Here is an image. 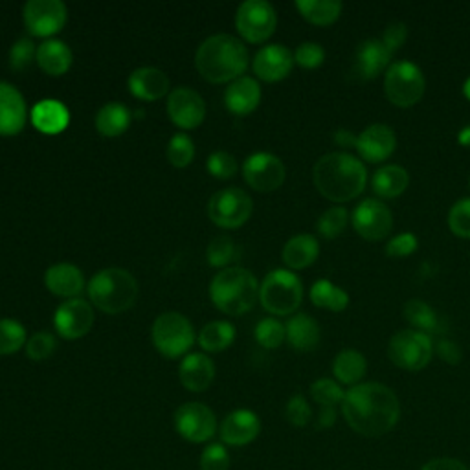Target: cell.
<instances>
[{"label": "cell", "instance_id": "obj_32", "mask_svg": "<svg viewBox=\"0 0 470 470\" xmlns=\"http://www.w3.org/2000/svg\"><path fill=\"white\" fill-rule=\"evenodd\" d=\"M368 371L366 357L357 350H344L340 351L333 360V375L340 384L346 386H357L362 382Z\"/></svg>", "mask_w": 470, "mask_h": 470}, {"label": "cell", "instance_id": "obj_47", "mask_svg": "<svg viewBox=\"0 0 470 470\" xmlns=\"http://www.w3.org/2000/svg\"><path fill=\"white\" fill-rule=\"evenodd\" d=\"M448 226L454 235L470 239V199H461L450 208Z\"/></svg>", "mask_w": 470, "mask_h": 470}, {"label": "cell", "instance_id": "obj_33", "mask_svg": "<svg viewBox=\"0 0 470 470\" xmlns=\"http://www.w3.org/2000/svg\"><path fill=\"white\" fill-rule=\"evenodd\" d=\"M131 120H133V114L129 109L120 102H111V103H105L100 109V112L96 114V129L102 137L116 138L129 129Z\"/></svg>", "mask_w": 470, "mask_h": 470}, {"label": "cell", "instance_id": "obj_58", "mask_svg": "<svg viewBox=\"0 0 470 470\" xmlns=\"http://www.w3.org/2000/svg\"><path fill=\"white\" fill-rule=\"evenodd\" d=\"M463 93H465V98L466 100H470V77L465 81V84H463Z\"/></svg>", "mask_w": 470, "mask_h": 470}, {"label": "cell", "instance_id": "obj_17", "mask_svg": "<svg viewBox=\"0 0 470 470\" xmlns=\"http://www.w3.org/2000/svg\"><path fill=\"white\" fill-rule=\"evenodd\" d=\"M94 309L89 302L74 297L61 304L54 315V325L61 338L77 340L93 329Z\"/></svg>", "mask_w": 470, "mask_h": 470}, {"label": "cell", "instance_id": "obj_9", "mask_svg": "<svg viewBox=\"0 0 470 470\" xmlns=\"http://www.w3.org/2000/svg\"><path fill=\"white\" fill-rule=\"evenodd\" d=\"M426 81L421 68L412 61L394 63L384 75V93L390 103L401 109L413 107L424 96Z\"/></svg>", "mask_w": 470, "mask_h": 470}, {"label": "cell", "instance_id": "obj_18", "mask_svg": "<svg viewBox=\"0 0 470 470\" xmlns=\"http://www.w3.org/2000/svg\"><path fill=\"white\" fill-rule=\"evenodd\" d=\"M397 147L395 131L386 123H373L357 137V151L364 162L380 164L388 160Z\"/></svg>", "mask_w": 470, "mask_h": 470}, {"label": "cell", "instance_id": "obj_49", "mask_svg": "<svg viewBox=\"0 0 470 470\" xmlns=\"http://www.w3.org/2000/svg\"><path fill=\"white\" fill-rule=\"evenodd\" d=\"M285 417L292 426H296V429H304V426H307L313 419V410H311L307 399L297 394L288 399L287 408H285Z\"/></svg>", "mask_w": 470, "mask_h": 470}, {"label": "cell", "instance_id": "obj_14", "mask_svg": "<svg viewBox=\"0 0 470 470\" xmlns=\"http://www.w3.org/2000/svg\"><path fill=\"white\" fill-rule=\"evenodd\" d=\"M285 175L287 171L283 162L272 153H253L243 164V177L246 184L260 193H270L281 188Z\"/></svg>", "mask_w": 470, "mask_h": 470}, {"label": "cell", "instance_id": "obj_30", "mask_svg": "<svg viewBox=\"0 0 470 470\" xmlns=\"http://www.w3.org/2000/svg\"><path fill=\"white\" fill-rule=\"evenodd\" d=\"M287 341L296 351H313L320 344V325L309 315H294L287 325Z\"/></svg>", "mask_w": 470, "mask_h": 470}, {"label": "cell", "instance_id": "obj_20", "mask_svg": "<svg viewBox=\"0 0 470 470\" xmlns=\"http://www.w3.org/2000/svg\"><path fill=\"white\" fill-rule=\"evenodd\" d=\"M294 67V54L283 45H267L253 58V74L267 83L285 79Z\"/></svg>", "mask_w": 470, "mask_h": 470}, {"label": "cell", "instance_id": "obj_13", "mask_svg": "<svg viewBox=\"0 0 470 470\" xmlns=\"http://www.w3.org/2000/svg\"><path fill=\"white\" fill-rule=\"evenodd\" d=\"M22 19L31 35L52 37L67 24L68 10L61 0H30L24 4Z\"/></svg>", "mask_w": 470, "mask_h": 470}, {"label": "cell", "instance_id": "obj_34", "mask_svg": "<svg viewBox=\"0 0 470 470\" xmlns=\"http://www.w3.org/2000/svg\"><path fill=\"white\" fill-rule=\"evenodd\" d=\"M235 334V327L228 322H209L199 333V346L206 353H221L234 344Z\"/></svg>", "mask_w": 470, "mask_h": 470}, {"label": "cell", "instance_id": "obj_4", "mask_svg": "<svg viewBox=\"0 0 470 470\" xmlns=\"http://www.w3.org/2000/svg\"><path fill=\"white\" fill-rule=\"evenodd\" d=\"M260 297L255 276L243 267H228L209 283V300L221 313L241 316L253 309Z\"/></svg>", "mask_w": 470, "mask_h": 470}, {"label": "cell", "instance_id": "obj_57", "mask_svg": "<svg viewBox=\"0 0 470 470\" xmlns=\"http://www.w3.org/2000/svg\"><path fill=\"white\" fill-rule=\"evenodd\" d=\"M459 144L470 147V125H466L465 129L459 133Z\"/></svg>", "mask_w": 470, "mask_h": 470}, {"label": "cell", "instance_id": "obj_41", "mask_svg": "<svg viewBox=\"0 0 470 470\" xmlns=\"http://www.w3.org/2000/svg\"><path fill=\"white\" fill-rule=\"evenodd\" d=\"M311 397L322 408H336L338 404L341 406L346 392L341 390L340 384L333 378H318L311 386Z\"/></svg>", "mask_w": 470, "mask_h": 470}, {"label": "cell", "instance_id": "obj_27", "mask_svg": "<svg viewBox=\"0 0 470 470\" xmlns=\"http://www.w3.org/2000/svg\"><path fill=\"white\" fill-rule=\"evenodd\" d=\"M37 65L49 75H63L70 70L74 56L67 42L59 39H47L37 47Z\"/></svg>", "mask_w": 470, "mask_h": 470}, {"label": "cell", "instance_id": "obj_50", "mask_svg": "<svg viewBox=\"0 0 470 470\" xmlns=\"http://www.w3.org/2000/svg\"><path fill=\"white\" fill-rule=\"evenodd\" d=\"M324 61H325V50L318 45V42H311V40L302 42L294 52V63L307 70L318 68Z\"/></svg>", "mask_w": 470, "mask_h": 470}, {"label": "cell", "instance_id": "obj_7", "mask_svg": "<svg viewBox=\"0 0 470 470\" xmlns=\"http://www.w3.org/2000/svg\"><path fill=\"white\" fill-rule=\"evenodd\" d=\"M153 344L165 359H181L195 344V329L191 322L179 313L160 315L151 329Z\"/></svg>", "mask_w": 470, "mask_h": 470}, {"label": "cell", "instance_id": "obj_56", "mask_svg": "<svg viewBox=\"0 0 470 470\" xmlns=\"http://www.w3.org/2000/svg\"><path fill=\"white\" fill-rule=\"evenodd\" d=\"M336 422V408H322L318 415V429H331Z\"/></svg>", "mask_w": 470, "mask_h": 470}, {"label": "cell", "instance_id": "obj_36", "mask_svg": "<svg viewBox=\"0 0 470 470\" xmlns=\"http://www.w3.org/2000/svg\"><path fill=\"white\" fill-rule=\"evenodd\" d=\"M296 8L315 26H331L341 13V3L336 0H297Z\"/></svg>", "mask_w": 470, "mask_h": 470}, {"label": "cell", "instance_id": "obj_55", "mask_svg": "<svg viewBox=\"0 0 470 470\" xmlns=\"http://www.w3.org/2000/svg\"><path fill=\"white\" fill-rule=\"evenodd\" d=\"M334 142H336L338 146H341V147H346V149L357 147V137H355L353 133L346 131V129H338V131L334 133Z\"/></svg>", "mask_w": 470, "mask_h": 470}, {"label": "cell", "instance_id": "obj_35", "mask_svg": "<svg viewBox=\"0 0 470 470\" xmlns=\"http://www.w3.org/2000/svg\"><path fill=\"white\" fill-rule=\"evenodd\" d=\"M311 302L320 309L341 313L350 306V294L327 279H320L311 287Z\"/></svg>", "mask_w": 470, "mask_h": 470}, {"label": "cell", "instance_id": "obj_10", "mask_svg": "<svg viewBox=\"0 0 470 470\" xmlns=\"http://www.w3.org/2000/svg\"><path fill=\"white\" fill-rule=\"evenodd\" d=\"M253 211L250 195L239 188H226L209 199L208 216L209 221L225 230H235L246 225Z\"/></svg>", "mask_w": 470, "mask_h": 470}, {"label": "cell", "instance_id": "obj_43", "mask_svg": "<svg viewBox=\"0 0 470 470\" xmlns=\"http://www.w3.org/2000/svg\"><path fill=\"white\" fill-rule=\"evenodd\" d=\"M195 158V144L186 133H179L167 144V160L175 167H188Z\"/></svg>", "mask_w": 470, "mask_h": 470}, {"label": "cell", "instance_id": "obj_40", "mask_svg": "<svg viewBox=\"0 0 470 470\" xmlns=\"http://www.w3.org/2000/svg\"><path fill=\"white\" fill-rule=\"evenodd\" d=\"M348 221V209L344 206H333L325 213H322V217L318 219V234L324 239H336L338 235L344 234Z\"/></svg>", "mask_w": 470, "mask_h": 470}, {"label": "cell", "instance_id": "obj_28", "mask_svg": "<svg viewBox=\"0 0 470 470\" xmlns=\"http://www.w3.org/2000/svg\"><path fill=\"white\" fill-rule=\"evenodd\" d=\"M68 121L70 112L58 100H42L31 111V123L45 135L63 133L68 127Z\"/></svg>", "mask_w": 470, "mask_h": 470}, {"label": "cell", "instance_id": "obj_19", "mask_svg": "<svg viewBox=\"0 0 470 470\" xmlns=\"http://www.w3.org/2000/svg\"><path fill=\"white\" fill-rule=\"evenodd\" d=\"M262 432V421L258 413L252 410L239 408L228 413L221 426H219V436L221 443L228 447H246L252 441L258 439Z\"/></svg>", "mask_w": 470, "mask_h": 470}, {"label": "cell", "instance_id": "obj_26", "mask_svg": "<svg viewBox=\"0 0 470 470\" xmlns=\"http://www.w3.org/2000/svg\"><path fill=\"white\" fill-rule=\"evenodd\" d=\"M45 285L52 294L74 300L84 288V276L72 263H56L47 270Z\"/></svg>", "mask_w": 470, "mask_h": 470}, {"label": "cell", "instance_id": "obj_51", "mask_svg": "<svg viewBox=\"0 0 470 470\" xmlns=\"http://www.w3.org/2000/svg\"><path fill=\"white\" fill-rule=\"evenodd\" d=\"M419 246V241L413 234L403 232L395 237H392L386 244V253L390 258H406V255H412Z\"/></svg>", "mask_w": 470, "mask_h": 470}, {"label": "cell", "instance_id": "obj_31", "mask_svg": "<svg viewBox=\"0 0 470 470\" xmlns=\"http://www.w3.org/2000/svg\"><path fill=\"white\" fill-rule=\"evenodd\" d=\"M410 184L408 171L401 165L390 164L380 167L371 179V188L375 195L382 199H397L401 197Z\"/></svg>", "mask_w": 470, "mask_h": 470}, {"label": "cell", "instance_id": "obj_16", "mask_svg": "<svg viewBox=\"0 0 470 470\" xmlns=\"http://www.w3.org/2000/svg\"><path fill=\"white\" fill-rule=\"evenodd\" d=\"M167 116L182 131H191L204 121L206 103L197 91L190 87H179L169 93Z\"/></svg>", "mask_w": 470, "mask_h": 470}, {"label": "cell", "instance_id": "obj_59", "mask_svg": "<svg viewBox=\"0 0 470 470\" xmlns=\"http://www.w3.org/2000/svg\"><path fill=\"white\" fill-rule=\"evenodd\" d=\"M468 184H470V181H468Z\"/></svg>", "mask_w": 470, "mask_h": 470}, {"label": "cell", "instance_id": "obj_25", "mask_svg": "<svg viewBox=\"0 0 470 470\" xmlns=\"http://www.w3.org/2000/svg\"><path fill=\"white\" fill-rule=\"evenodd\" d=\"M392 52L384 47L382 39H368L360 42L355 54V68L362 79L378 77L390 65Z\"/></svg>", "mask_w": 470, "mask_h": 470}, {"label": "cell", "instance_id": "obj_54", "mask_svg": "<svg viewBox=\"0 0 470 470\" xmlns=\"http://www.w3.org/2000/svg\"><path fill=\"white\" fill-rule=\"evenodd\" d=\"M419 470H470L463 461L456 457H436L424 463Z\"/></svg>", "mask_w": 470, "mask_h": 470}, {"label": "cell", "instance_id": "obj_21", "mask_svg": "<svg viewBox=\"0 0 470 470\" xmlns=\"http://www.w3.org/2000/svg\"><path fill=\"white\" fill-rule=\"evenodd\" d=\"M26 125V102L13 84L0 81V137H15Z\"/></svg>", "mask_w": 470, "mask_h": 470}, {"label": "cell", "instance_id": "obj_22", "mask_svg": "<svg viewBox=\"0 0 470 470\" xmlns=\"http://www.w3.org/2000/svg\"><path fill=\"white\" fill-rule=\"evenodd\" d=\"M179 378L186 390L195 394L206 392L216 378V364L204 353H190L181 362Z\"/></svg>", "mask_w": 470, "mask_h": 470}, {"label": "cell", "instance_id": "obj_42", "mask_svg": "<svg viewBox=\"0 0 470 470\" xmlns=\"http://www.w3.org/2000/svg\"><path fill=\"white\" fill-rule=\"evenodd\" d=\"M255 340L265 350H276L287 340L285 325L276 318H265L255 327Z\"/></svg>", "mask_w": 470, "mask_h": 470}, {"label": "cell", "instance_id": "obj_39", "mask_svg": "<svg viewBox=\"0 0 470 470\" xmlns=\"http://www.w3.org/2000/svg\"><path fill=\"white\" fill-rule=\"evenodd\" d=\"M26 329L19 320H0V355H13L26 344Z\"/></svg>", "mask_w": 470, "mask_h": 470}, {"label": "cell", "instance_id": "obj_29", "mask_svg": "<svg viewBox=\"0 0 470 470\" xmlns=\"http://www.w3.org/2000/svg\"><path fill=\"white\" fill-rule=\"evenodd\" d=\"M318 253L320 243L315 235L297 234L283 248V263L292 270H304L318 260Z\"/></svg>", "mask_w": 470, "mask_h": 470}, {"label": "cell", "instance_id": "obj_23", "mask_svg": "<svg viewBox=\"0 0 470 470\" xmlns=\"http://www.w3.org/2000/svg\"><path fill=\"white\" fill-rule=\"evenodd\" d=\"M262 102V87L253 77L243 75L228 84L225 93L226 109L237 116H246L258 109Z\"/></svg>", "mask_w": 470, "mask_h": 470}, {"label": "cell", "instance_id": "obj_15", "mask_svg": "<svg viewBox=\"0 0 470 470\" xmlns=\"http://www.w3.org/2000/svg\"><path fill=\"white\" fill-rule=\"evenodd\" d=\"M353 228L366 241H382L392 234L394 216L390 208L377 200L366 199L353 211Z\"/></svg>", "mask_w": 470, "mask_h": 470}, {"label": "cell", "instance_id": "obj_1", "mask_svg": "<svg viewBox=\"0 0 470 470\" xmlns=\"http://www.w3.org/2000/svg\"><path fill=\"white\" fill-rule=\"evenodd\" d=\"M341 415L350 429L364 438L390 434L401 419V403L395 392L380 382H360L346 392Z\"/></svg>", "mask_w": 470, "mask_h": 470}, {"label": "cell", "instance_id": "obj_53", "mask_svg": "<svg viewBox=\"0 0 470 470\" xmlns=\"http://www.w3.org/2000/svg\"><path fill=\"white\" fill-rule=\"evenodd\" d=\"M434 353L439 355V359H443L447 364L450 366H456L461 362L463 359V353H461V348L456 346L452 340H447V338H439L438 344L434 346Z\"/></svg>", "mask_w": 470, "mask_h": 470}, {"label": "cell", "instance_id": "obj_2", "mask_svg": "<svg viewBox=\"0 0 470 470\" xmlns=\"http://www.w3.org/2000/svg\"><path fill=\"white\" fill-rule=\"evenodd\" d=\"M316 190L331 202L341 204L357 199L368 184L364 162L350 153H329L313 169Z\"/></svg>", "mask_w": 470, "mask_h": 470}, {"label": "cell", "instance_id": "obj_3", "mask_svg": "<svg viewBox=\"0 0 470 470\" xmlns=\"http://www.w3.org/2000/svg\"><path fill=\"white\" fill-rule=\"evenodd\" d=\"M199 74L209 83H228L243 77L248 68V50L234 35L219 33L208 37L195 54Z\"/></svg>", "mask_w": 470, "mask_h": 470}, {"label": "cell", "instance_id": "obj_24", "mask_svg": "<svg viewBox=\"0 0 470 470\" xmlns=\"http://www.w3.org/2000/svg\"><path fill=\"white\" fill-rule=\"evenodd\" d=\"M127 83H129L131 94L142 102H156L169 93V77L160 68L153 67L137 68Z\"/></svg>", "mask_w": 470, "mask_h": 470}, {"label": "cell", "instance_id": "obj_45", "mask_svg": "<svg viewBox=\"0 0 470 470\" xmlns=\"http://www.w3.org/2000/svg\"><path fill=\"white\" fill-rule=\"evenodd\" d=\"M206 167H208V173L211 177H216L219 181H228V179H234L237 175V160L234 155L230 153H225V151H217V153H211L208 156V162H206Z\"/></svg>", "mask_w": 470, "mask_h": 470}, {"label": "cell", "instance_id": "obj_8", "mask_svg": "<svg viewBox=\"0 0 470 470\" xmlns=\"http://www.w3.org/2000/svg\"><path fill=\"white\" fill-rule=\"evenodd\" d=\"M390 360L404 371H421L434 357V341L430 334L404 329L392 336L388 346Z\"/></svg>", "mask_w": 470, "mask_h": 470}, {"label": "cell", "instance_id": "obj_46", "mask_svg": "<svg viewBox=\"0 0 470 470\" xmlns=\"http://www.w3.org/2000/svg\"><path fill=\"white\" fill-rule=\"evenodd\" d=\"M56 348H58L56 336L47 333V331H40V333H35L33 336L28 338V341H26V355L31 360H47L49 357L54 355Z\"/></svg>", "mask_w": 470, "mask_h": 470}, {"label": "cell", "instance_id": "obj_12", "mask_svg": "<svg viewBox=\"0 0 470 470\" xmlns=\"http://www.w3.org/2000/svg\"><path fill=\"white\" fill-rule=\"evenodd\" d=\"M175 429L190 443H208L217 432V417L202 403H186L175 412Z\"/></svg>", "mask_w": 470, "mask_h": 470}, {"label": "cell", "instance_id": "obj_11", "mask_svg": "<svg viewBox=\"0 0 470 470\" xmlns=\"http://www.w3.org/2000/svg\"><path fill=\"white\" fill-rule=\"evenodd\" d=\"M278 26V15L272 4L267 0H246L235 13V28L239 35L252 42L260 45L272 37Z\"/></svg>", "mask_w": 470, "mask_h": 470}, {"label": "cell", "instance_id": "obj_38", "mask_svg": "<svg viewBox=\"0 0 470 470\" xmlns=\"http://www.w3.org/2000/svg\"><path fill=\"white\" fill-rule=\"evenodd\" d=\"M239 253H241L239 246L235 244V241L232 237L219 235L209 241L206 258L211 267L225 270V269H228V265H232L239 258Z\"/></svg>", "mask_w": 470, "mask_h": 470}, {"label": "cell", "instance_id": "obj_5", "mask_svg": "<svg viewBox=\"0 0 470 470\" xmlns=\"http://www.w3.org/2000/svg\"><path fill=\"white\" fill-rule=\"evenodd\" d=\"M87 290L96 309L107 315L129 311L138 300V281L135 276L116 267L94 274Z\"/></svg>", "mask_w": 470, "mask_h": 470}, {"label": "cell", "instance_id": "obj_6", "mask_svg": "<svg viewBox=\"0 0 470 470\" xmlns=\"http://www.w3.org/2000/svg\"><path fill=\"white\" fill-rule=\"evenodd\" d=\"M304 300V285L287 269L272 270L260 285V302L265 311L276 316L292 315Z\"/></svg>", "mask_w": 470, "mask_h": 470}, {"label": "cell", "instance_id": "obj_44", "mask_svg": "<svg viewBox=\"0 0 470 470\" xmlns=\"http://www.w3.org/2000/svg\"><path fill=\"white\" fill-rule=\"evenodd\" d=\"M37 59V47L30 37H21L10 50V67L13 72H26Z\"/></svg>", "mask_w": 470, "mask_h": 470}, {"label": "cell", "instance_id": "obj_37", "mask_svg": "<svg viewBox=\"0 0 470 470\" xmlns=\"http://www.w3.org/2000/svg\"><path fill=\"white\" fill-rule=\"evenodd\" d=\"M404 318L408 324H412V327L415 331L421 333H436L439 329V318L436 315V311L421 300H410L404 304Z\"/></svg>", "mask_w": 470, "mask_h": 470}, {"label": "cell", "instance_id": "obj_52", "mask_svg": "<svg viewBox=\"0 0 470 470\" xmlns=\"http://www.w3.org/2000/svg\"><path fill=\"white\" fill-rule=\"evenodd\" d=\"M406 39H408V28H406V24H403V22H394V24H390V26L386 28V31H384V35H382L384 47H386L392 54L397 52V50L404 45Z\"/></svg>", "mask_w": 470, "mask_h": 470}, {"label": "cell", "instance_id": "obj_48", "mask_svg": "<svg viewBox=\"0 0 470 470\" xmlns=\"http://www.w3.org/2000/svg\"><path fill=\"white\" fill-rule=\"evenodd\" d=\"M200 470H230V454L226 445L209 443L199 459Z\"/></svg>", "mask_w": 470, "mask_h": 470}]
</instances>
